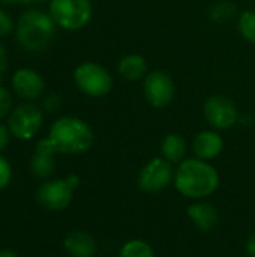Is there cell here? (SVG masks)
<instances>
[{"instance_id":"1","label":"cell","mask_w":255,"mask_h":257,"mask_svg":"<svg viewBox=\"0 0 255 257\" xmlns=\"http://www.w3.org/2000/svg\"><path fill=\"white\" fill-rule=\"evenodd\" d=\"M173 184L183 197L201 200L218 190L219 173L209 161L197 157L185 158L174 170Z\"/></svg>"},{"instance_id":"2","label":"cell","mask_w":255,"mask_h":257,"mask_svg":"<svg viewBox=\"0 0 255 257\" xmlns=\"http://www.w3.org/2000/svg\"><path fill=\"white\" fill-rule=\"evenodd\" d=\"M48 139L57 154L81 155L92 148L95 136L86 120L75 116H63L53 122Z\"/></svg>"},{"instance_id":"3","label":"cell","mask_w":255,"mask_h":257,"mask_svg":"<svg viewBox=\"0 0 255 257\" xmlns=\"http://www.w3.org/2000/svg\"><path fill=\"white\" fill-rule=\"evenodd\" d=\"M56 29L57 24L51 18L50 12L27 9L20 15L15 24V36L23 50L29 53H39L51 44Z\"/></svg>"},{"instance_id":"4","label":"cell","mask_w":255,"mask_h":257,"mask_svg":"<svg viewBox=\"0 0 255 257\" xmlns=\"http://www.w3.org/2000/svg\"><path fill=\"white\" fill-rule=\"evenodd\" d=\"M48 12L57 27L75 32L89 24L93 8L90 0H50Z\"/></svg>"},{"instance_id":"5","label":"cell","mask_w":255,"mask_h":257,"mask_svg":"<svg viewBox=\"0 0 255 257\" xmlns=\"http://www.w3.org/2000/svg\"><path fill=\"white\" fill-rule=\"evenodd\" d=\"M80 185V178L77 175H69L63 179H51L44 182L38 191L36 199L41 206H44L48 211L60 212L65 211L72 199L74 193Z\"/></svg>"},{"instance_id":"6","label":"cell","mask_w":255,"mask_h":257,"mask_svg":"<svg viewBox=\"0 0 255 257\" xmlns=\"http://www.w3.org/2000/svg\"><path fill=\"white\" fill-rule=\"evenodd\" d=\"M75 86L87 96L102 98L113 89V77L107 68L95 62H84L74 71Z\"/></svg>"},{"instance_id":"7","label":"cell","mask_w":255,"mask_h":257,"mask_svg":"<svg viewBox=\"0 0 255 257\" xmlns=\"http://www.w3.org/2000/svg\"><path fill=\"white\" fill-rule=\"evenodd\" d=\"M44 125V111L32 104L23 102L14 107L8 116V128L11 136L18 140H32Z\"/></svg>"},{"instance_id":"8","label":"cell","mask_w":255,"mask_h":257,"mask_svg":"<svg viewBox=\"0 0 255 257\" xmlns=\"http://www.w3.org/2000/svg\"><path fill=\"white\" fill-rule=\"evenodd\" d=\"M174 181L173 164L162 157L152 158L138 173V187L144 193H161Z\"/></svg>"},{"instance_id":"9","label":"cell","mask_w":255,"mask_h":257,"mask_svg":"<svg viewBox=\"0 0 255 257\" xmlns=\"http://www.w3.org/2000/svg\"><path fill=\"white\" fill-rule=\"evenodd\" d=\"M204 119L215 130H228L239 120V110L234 101L225 95H212L203 105Z\"/></svg>"},{"instance_id":"10","label":"cell","mask_w":255,"mask_h":257,"mask_svg":"<svg viewBox=\"0 0 255 257\" xmlns=\"http://www.w3.org/2000/svg\"><path fill=\"white\" fill-rule=\"evenodd\" d=\"M147 102L155 108L168 107L176 96V86L170 74L165 71H152L144 77L143 84Z\"/></svg>"},{"instance_id":"11","label":"cell","mask_w":255,"mask_h":257,"mask_svg":"<svg viewBox=\"0 0 255 257\" xmlns=\"http://www.w3.org/2000/svg\"><path fill=\"white\" fill-rule=\"evenodd\" d=\"M11 83H12V89L15 95L27 102H32L41 98L45 90L44 77L32 68L17 69L12 75Z\"/></svg>"},{"instance_id":"12","label":"cell","mask_w":255,"mask_h":257,"mask_svg":"<svg viewBox=\"0 0 255 257\" xmlns=\"http://www.w3.org/2000/svg\"><path fill=\"white\" fill-rule=\"evenodd\" d=\"M56 155L59 154L48 137L39 140L30 158L32 173L41 179H47L48 176H51L56 169Z\"/></svg>"},{"instance_id":"13","label":"cell","mask_w":255,"mask_h":257,"mask_svg":"<svg viewBox=\"0 0 255 257\" xmlns=\"http://www.w3.org/2000/svg\"><path fill=\"white\" fill-rule=\"evenodd\" d=\"M224 149V140L215 130H206L198 133L192 140V152L197 158L212 161L221 155Z\"/></svg>"},{"instance_id":"14","label":"cell","mask_w":255,"mask_h":257,"mask_svg":"<svg viewBox=\"0 0 255 257\" xmlns=\"http://www.w3.org/2000/svg\"><path fill=\"white\" fill-rule=\"evenodd\" d=\"M63 248L71 257H95L98 244L89 232L72 230L65 236Z\"/></svg>"},{"instance_id":"15","label":"cell","mask_w":255,"mask_h":257,"mask_svg":"<svg viewBox=\"0 0 255 257\" xmlns=\"http://www.w3.org/2000/svg\"><path fill=\"white\" fill-rule=\"evenodd\" d=\"M188 218L201 232H212L219 223L218 209L209 202H194L188 206Z\"/></svg>"},{"instance_id":"16","label":"cell","mask_w":255,"mask_h":257,"mask_svg":"<svg viewBox=\"0 0 255 257\" xmlns=\"http://www.w3.org/2000/svg\"><path fill=\"white\" fill-rule=\"evenodd\" d=\"M117 72L128 81H138L147 75V62L141 54L123 56L117 63Z\"/></svg>"},{"instance_id":"17","label":"cell","mask_w":255,"mask_h":257,"mask_svg":"<svg viewBox=\"0 0 255 257\" xmlns=\"http://www.w3.org/2000/svg\"><path fill=\"white\" fill-rule=\"evenodd\" d=\"M188 146L185 139L180 134L170 133L167 134L161 142V154L162 158H165L171 164H179L185 160Z\"/></svg>"},{"instance_id":"18","label":"cell","mask_w":255,"mask_h":257,"mask_svg":"<svg viewBox=\"0 0 255 257\" xmlns=\"http://www.w3.org/2000/svg\"><path fill=\"white\" fill-rule=\"evenodd\" d=\"M119 257H156V254L149 242L143 239H131L122 245Z\"/></svg>"},{"instance_id":"19","label":"cell","mask_w":255,"mask_h":257,"mask_svg":"<svg viewBox=\"0 0 255 257\" xmlns=\"http://www.w3.org/2000/svg\"><path fill=\"white\" fill-rule=\"evenodd\" d=\"M237 29L239 33L249 41L251 44H255V11L254 9H246L239 15L237 20Z\"/></svg>"},{"instance_id":"20","label":"cell","mask_w":255,"mask_h":257,"mask_svg":"<svg viewBox=\"0 0 255 257\" xmlns=\"http://www.w3.org/2000/svg\"><path fill=\"white\" fill-rule=\"evenodd\" d=\"M209 15L213 21L224 23L236 15V5L231 2H218L210 8Z\"/></svg>"},{"instance_id":"21","label":"cell","mask_w":255,"mask_h":257,"mask_svg":"<svg viewBox=\"0 0 255 257\" xmlns=\"http://www.w3.org/2000/svg\"><path fill=\"white\" fill-rule=\"evenodd\" d=\"M12 178V167L9 164V161L0 155V191L5 190Z\"/></svg>"},{"instance_id":"22","label":"cell","mask_w":255,"mask_h":257,"mask_svg":"<svg viewBox=\"0 0 255 257\" xmlns=\"http://www.w3.org/2000/svg\"><path fill=\"white\" fill-rule=\"evenodd\" d=\"M11 110H12V96L5 87L0 86V119L9 116Z\"/></svg>"},{"instance_id":"23","label":"cell","mask_w":255,"mask_h":257,"mask_svg":"<svg viewBox=\"0 0 255 257\" xmlns=\"http://www.w3.org/2000/svg\"><path fill=\"white\" fill-rule=\"evenodd\" d=\"M15 29V24L12 21V18L9 17V14L0 8V38L8 36L12 30Z\"/></svg>"},{"instance_id":"24","label":"cell","mask_w":255,"mask_h":257,"mask_svg":"<svg viewBox=\"0 0 255 257\" xmlns=\"http://www.w3.org/2000/svg\"><path fill=\"white\" fill-rule=\"evenodd\" d=\"M60 104H62L60 96H59V95L51 93V95H48V96L44 99L42 107H44V110H47V111H56V110L60 107Z\"/></svg>"},{"instance_id":"25","label":"cell","mask_w":255,"mask_h":257,"mask_svg":"<svg viewBox=\"0 0 255 257\" xmlns=\"http://www.w3.org/2000/svg\"><path fill=\"white\" fill-rule=\"evenodd\" d=\"M9 139H11L9 128L6 125L0 123V152L6 149V146L9 145Z\"/></svg>"},{"instance_id":"26","label":"cell","mask_w":255,"mask_h":257,"mask_svg":"<svg viewBox=\"0 0 255 257\" xmlns=\"http://www.w3.org/2000/svg\"><path fill=\"white\" fill-rule=\"evenodd\" d=\"M6 69H8V51L5 45L0 42V75H3Z\"/></svg>"},{"instance_id":"27","label":"cell","mask_w":255,"mask_h":257,"mask_svg":"<svg viewBox=\"0 0 255 257\" xmlns=\"http://www.w3.org/2000/svg\"><path fill=\"white\" fill-rule=\"evenodd\" d=\"M246 251H248L249 257H255V233L246 242Z\"/></svg>"},{"instance_id":"28","label":"cell","mask_w":255,"mask_h":257,"mask_svg":"<svg viewBox=\"0 0 255 257\" xmlns=\"http://www.w3.org/2000/svg\"><path fill=\"white\" fill-rule=\"evenodd\" d=\"M0 3H3V5H21V3H27V0H0Z\"/></svg>"},{"instance_id":"29","label":"cell","mask_w":255,"mask_h":257,"mask_svg":"<svg viewBox=\"0 0 255 257\" xmlns=\"http://www.w3.org/2000/svg\"><path fill=\"white\" fill-rule=\"evenodd\" d=\"M0 257H18L11 250H0Z\"/></svg>"},{"instance_id":"30","label":"cell","mask_w":255,"mask_h":257,"mask_svg":"<svg viewBox=\"0 0 255 257\" xmlns=\"http://www.w3.org/2000/svg\"><path fill=\"white\" fill-rule=\"evenodd\" d=\"M41 2H47V0H27V3H41Z\"/></svg>"},{"instance_id":"31","label":"cell","mask_w":255,"mask_h":257,"mask_svg":"<svg viewBox=\"0 0 255 257\" xmlns=\"http://www.w3.org/2000/svg\"><path fill=\"white\" fill-rule=\"evenodd\" d=\"M0 83H2V75H0Z\"/></svg>"}]
</instances>
